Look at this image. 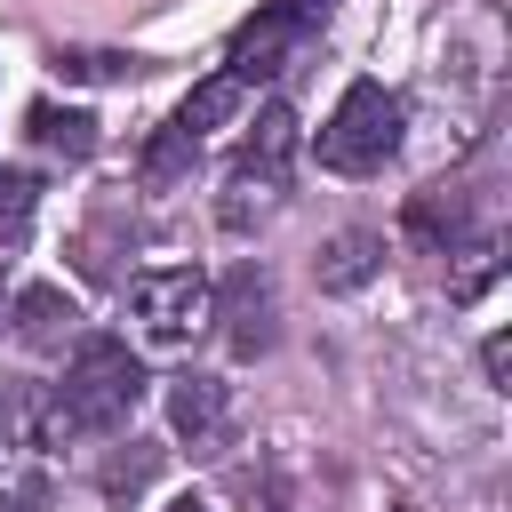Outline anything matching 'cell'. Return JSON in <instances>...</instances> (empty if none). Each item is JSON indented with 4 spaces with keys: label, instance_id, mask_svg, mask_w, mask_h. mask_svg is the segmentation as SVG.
Masks as SVG:
<instances>
[{
    "label": "cell",
    "instance_id": "cell-1",
    "mask_svg": "<svg viewBox=\"0 0 512 512\" xmlns=\"http://www.w3.org/2000/svg\"><path fill=\"white\" fill-rule=\"evenodd\" d=\"M136 400H144L136 352H128L120 336H80L72 360H64V376H56V392H48V408H40V440L64 448V440L120 432V424L136 416Z\"/></svg>",
    "mask_w": 512,
    "mask_h": 512
},
{
    "label": "cell",
    "instance_id": "cell-2",
    "mask_svg": "<svg viewBox=\"0 0 512 512\" xmlns=\"http://www.w3.org/2000/svg\"><path fill=\"white\" fill-rule=\"evenodd\" d=\"M400 96L384 88V80H352L344 96H336V112L320 120V136H312V152H320V168L328 176H368V168H384L392 152H400Z\"/></svg>",
    "mask_w": 512,
    "mask_h": 512
},
{
    "label": "cell",
    "instance_id": "cell-3",
    "mask_svg": "<svg viewBox=\"0 0 512 512\" xmlns=\"http://www.w3.org/2000/svg\"><path fill=\"white\" fill-rule=\"evenodd\" d=\"M288 160H296V112H288V104H264V112H256V128L240 136V160H232L224 200H216L224 232H248V224L288 192Z\"/></svg>",
    "mask_w": 512,
    "mask_h": 512
},
{
    "label": "cell",
    "instance_id": "cell-4",
    "mask_svg": "<svg viewBox=\"0 0 512 512\" xmlns=\"http://www.w3.org/2000/svg\"><path fill=\"white\" fill-rule=\"evenodd\" d=\"M128 312H136V328H144V344H152V352H184V344L216 320V280H208L200 264H160V272H136Z\"/></svg>",
    "mask_w": 512,
    "mask_h": 512
},
{
    "label": "cell",
    "instance_id": "cell-5",
    "mask_svg": "<svg viewBox=\"0 0 512 512\" xmlns=\"http://www.w3.org/2000/svg\"><path fill=\"white\" fill-rule=\"evenodd\" d=\"M40 392L0 376V512H40L48 504V440H40Z\"/></svg>",
    "mask_w": 512,
    "mask_h": 512
},
{
    "label": "cell",
    "instance_id": "cell-6",
    "mask_svg": "<svg viewBox=\"0 0 512 512\" xmlns=\"http://www.w3.org/2000/svg\"><path fill=\"white\" fill-rule=\"evenodd\" d=\"M288 48H296V24H288L280 8H264L256 24H240V40H232V64H224V72H232L240 88L280 80V72H288Z\"/></svg>",
    "mask_w": 512,
    "mask_h": 512
},
{
    "label": "cell",
    "instance_id": "cell-7",
    "mask_svg": "<svg viewBox=\"0 0 512 512\" xmlns=\"http://www.w3.org/2000/svg\"><path fill=\"white\" fill-rule=\"evenodd\" d=\"M240 104H248V88H240L232 72H208V80L176 104V120H168V128H176L184 144H200V136H216L224 120H240Z\"/></svg>",
    "mask_w": 512,
    "mask_h": 512
},
{
    "label": "cell",
    "instance_id": "cell-8",
    "mask_svg": "<svg viewBox=\"0 0 512 512\" xmlns=\"http://www.w3.org/2000/svg\"><path fill=\"white\" fill-rule=\"evenodd\" d=\"M376 264H384V240H376V232H336V240L320 248V288H328V296H352V288L376 280Z\"/></svg>",
    "mask_w": 512,
    "mask_h": 512
},
{
    "label": "cell",
    "instance_id": "cell-9",
    "mask_svg": "<svg viewBox=\"0 0 512 512\" xmlns=\"http://www.w3.org/2000/svg\"><path fill=\"white\" fill-rule=\"evenodd\" d=\"M168 416H176V432H216L224 424V384H208V376H176V392H168Z\"/></svg>",
    "mask_w": 512,
    "mask_h": 512
},
{
    "label": "cell",
    "instance_id": "cell-10",
    "mask_svg": "<svg viewBox=\"0 0 512 512\" xmlns=\"http://www.w3.org/2000/svg\"><path fill=\"white\" fill-rule=\"evenodd\" d=\"M32 136H40L48 152H72V160L96 144V136H88V112H56V104H32Z\"/></svg>",
    "mask_w": 512,
    "mask_h": 512
},
{
    "label": "cell",
    "instance_id": "cell-11",
    "mask_svg": "<svg viewBox=\"0 0 512 512\" xmlns=\"http://www.w3.org/2000/svg\"><path fill=\"white\" fill-rule=\"evenodd\" d=\"M56 320L72 328V304H64L56 288H24V296H16V328H24L32 344H48V336H56Z\"/></svg>",
    "mask_w": 512,
    "mask_h": 512
},
{
    "label": "cell",
    "instance_id": "cell-12",
    "mask_svg": "<svg viewBox=\"0 0 512 512\" xmlns=\"http://www.w3.org/2000/svg\"><path fill=\"white\" fill-rule=\"evenodd\" d=\"M456 256H464V272H456V280H448V296H456V304H472V296H480V288H488V280H496V240H488V232H480V240H464V248H456Z\"/></svg>",
    "mask_w": 512,
    "mask_h": 512
},
{
    "label": "cell",
    "instance_id": "cell-13",
    "mask_svg": "<svg viewBox=\"0 0 512 512\" xmlns=\"http://www.w3.org/2000/svg\"><path fill=\"white\" fill-rule=\"evenodd\" d=\"M192 152H200V144H184L176 128H160V136L144 144V176H152V184H168V176H176V168H184Z\"/></svg>",
    "mask_w": 512,
    "mask_h": 512
},
{
    "label": "cell",
    "instance_id": "cell-14",
    "mask_svg": "<svg viewBox=\"0 0 512 512\" xmlns=\"http://www.w3.org/2000/svg\"><path fill=\"white\" fill-rule=\"evenodd\" d=\"M56 64H64L72 80H120V72H128V56H56Z\"/></svg>",
    "mask_w": 512,
    "mask_h": 512
},
{
    "label": "cell",
    "instance_id": "cell-15",
    "mask_svg": "<svg viewBox=\"0 0 512 512\" xmlns=\"http://www.w3.org/2000/svg\"><path fill=\"white\" fill-rule=\"evenodd\" d=\"M272 8H280L296 32H312V24H328V16H336V0H272Z\"/></svg>",
    "mask_w": 512,
    "mask_h": 512
},
{
    "label": "cell",
    "instance_id": "cell-16",
    "mask_svg": "<svg viewBox=\"0 0 512 512\" xmlns=\"http://www.w3.org/2000/svg\"><path fill=\"white\" fill-rule=\"evenodd\" d=\"M480 368H488V384L504 392V376H512V344H504V336H488V344H480Z\"/></svg>",
    "mask_w": 512,
    "mask_h": 512
},
{
    "label": "cell",
    "instance_id": "cell-17",
    "mask_svg": "<svg viewBox=\"0 0 512 512\" xmlns=\"http://www.w3.org/2000/svg\"><path fill=\"white\" fill-rule=\"evenodd\" d=\"M160 512H208V504H200V496H176V504H160Z\"/></svg>",
    "mask_w": 512,
    "mask_h": 512
}]
</instances>
